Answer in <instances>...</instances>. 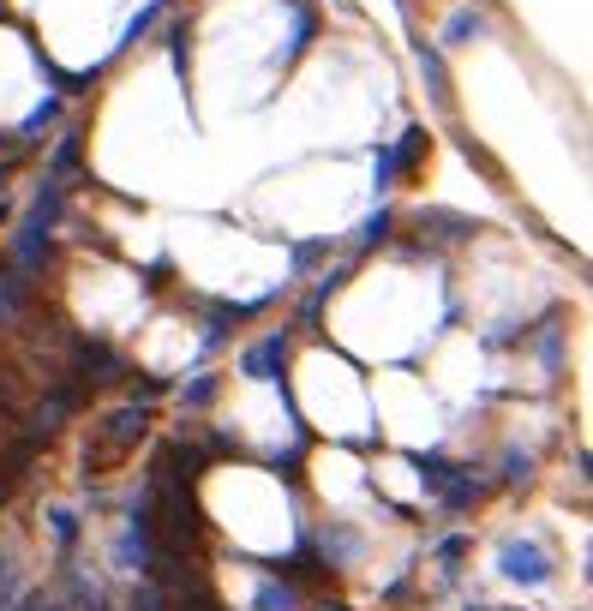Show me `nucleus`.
Segmentation results:
<instances>
[{
	"instance_id": "1",
	"label": "nucleus",
	"mask_w": 593,
	"mask_h": 611,
	"mask_svg": "<svg viewBox=\"0 0 593 611\" xmlns=\"http://www.w3.org/2000/svg\"><path fill=\"white\" fill-rule=\"evenodd\" d=\"M504 570H510L516 582H546V576H552V564H546L540 546H510V552H504Z\"/></svg>"
},
{
	"instance_id": "2",
	"label": "nucleus",
	"mask_w": 593,
	"mask_h": 611,
	"mask_svg": "<svg viewBox=\"0 0 593 611\" xmlns=\"http://www.w3.org/2000/svg\"><path fill=\"white\" fill-rule=\"evenodd\" d=\"M276 366H282V336H270L246 354V378H276Z\"/></svg>"
},
{
	"instance_id": "3",
	"label": "nucleus",
	"mask_w": 593,
	"mask_h": 611,
	"mask_svg": "<svg viewBox=\"0 0 593 611\" xmlns=\"http://www.w3.org/2000/svg\"><path fill=\"white\" fill-rule=\"evenodd\" d=\"M420 156H426V132H408V138L390 150V168H414Z\"/></svg>"
},
{
	"instance_id": "4",
	"label": "nucleus",
	"mask_w": 593,
	"mask_h": 611,
	"mask_svg": "<svg viewBox=\"0 0 593 611\" xmlns=\"http://www.w3.org/2000/svg\"><path fill=\"white\" fill-rule=\"evenodd\" d=\"M468 36H480V18H474V12H456V18L444 24V42H468Z\"/></svg>"
}]
</instances>
